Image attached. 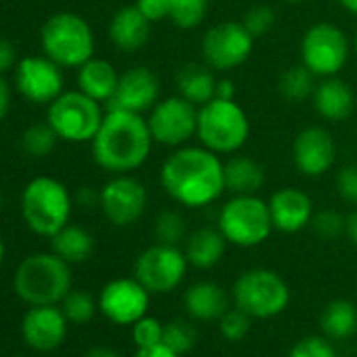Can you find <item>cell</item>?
<instances>
[{
	"label": "cell",
	"instance_id": "1",
	"mask_svg": "<svg viewBox=\"0 0 357 357\" xmlns=\"http://www.w3.org/2000/svg\"><path fill=\"white\" fill-rule=\"evenodd\" d=\"M164 192L188 208H204L225 192V162L204 145L176 147L160 168Z\"/></svg>",
	"mask_w": 357,
	"mask_h": 357
},
{
	"label": "cell",
	"instance_id": "2",
	"mask_svg": "<svg viewBox=\"0 0 357 357\" xmlns=\"http://www.w3.org/2000/svg\"><path fill=\"white\" fill-rule=\"evenodd\" d=\"M153 143L143 114L107 109L95 139L91 141V149L93 160L105 172L130 174L147 162Z\"/></svg>",
	"mask_w": 357,
	"mask_h": 357
},
{
	"label": "cell",
	"instance_id": "3",
	"mask_svg": "<svg viewBox=\"0 0 357 357\" xmlns=\"http://www.w3.org/2000/svg\"><path fill=\"white\" fill-rule=\"evenodd\" d=\"M15 294L30 307L59 305L72 290V269L61 257L51 252H34L26 257L13 275Z\"/></svg>",
	"mask_w": 357,
	"mask_h": 357
},
{
	"label": "cell",
	"instance_id": "4",
	"mask_svg": "<svg viewBox=\"0 0 357 357\" xmlns=\"http://www.w3.org/2000/svg\"><path fill=\"white\" fill-rule=\"evenodd\" d=\"M74 198L66 183L55 176H34L26 183L20 200L22 219L28 229L43 238H53L72 217Z\"/></svg>",
	"mask_w": 357,
	"mask_h": 357
},
{
	"label": "cell",
	"instance_id": "5",
	"mask_svg": "<svg viewBox=\"0 0 357 357\" xmlns=\"http://www.w3.org/2000/svg\"><path fill=\"white\" fill-rule=\"evenodd\" d=\"M43 53L61 68H80L95 57V34L89 22L72 11L53 13L40 28Z\"/></svg>",
	"mask_w": 357,
	"mask_h": 357
},
{
	"label": "cell",
	"instance_id": "6",
	"mask_svg": "<svg viewBox=\"0 0 357 357\" xmlns=\"http://www.w3.org/2000/svg\"><path fill=\"white\" fill-rule=\"evenodd\" d=\"M200 143L215 153H236L250 137V120L236 99H211L198 109Z\"/></svg>",
	"mask_w": 357,
	"mask_h": 357
},
{
	"label": "cell",
	"instance_id": "7",
	"mask_svg": "<svg viewBox=\"0 0 357 357\" xmlns=\"http://www.w3.org/2000/svg\"><path fill=\"white\" fill-rule=\"evenodd\" d=\"M231 298L236 307L248 313L252 319H273L288 309L292 292L280 273L257 267L244 271L236 280Z\"/></svg>",
	"mask_w": 357,
	"mask_h": 357
},
{
	"label": "cell",
	"instance_id": "8",
	"mask_svg": "<svg viewBox=\"0 0 357 357\" xmlns=\"http://www.w3.org/2000/svg\"><path fill=\"white\" fill-rule=\"evenodd\" d=\"M219 231L225 236L227 244L240 248H255L273 231V221L269 204L255 196H234L227 200L219 213Z\"/></svg>",
	"mask_w": 357,
	"mask_h": 357
},
{
	"label": "cell",
	"instance_id": "9",
	"mask_svg": "<svg viewBox=\"0 0 357 357\" xmlns=\"http://www.w3.org/2000/svg\"><path fill=\"white\" fill-rule=\"evenodd\" d=\"M103 103L82 91H63L47 109V122L68 143H91L105 118Z\"/></svg>",
	"mask_w": 357,
	"mask_h": 357
},
{
	"label": "cell",
	"instance_id": "10",
	"mask_svg": "<svg viewBox=\"0 0 357 357\" xmlns=\"http://www.w3.org/2000/svg\"><path fill=\"white\" fill-rule=\"evenodd\" d=\"M190 261L183 248L170 244H153L135 261V278L151 292L166 294L183 284Z\"/></svg>",
	"mask_w": 357,
	"mask_h": 357
},
{
	"label": "cell",
	"instance_id": "11",
	"mask_svg": "<svg viewBox=\"0 0 357 357\" xmlns=\"http://www.w3.org/2000/svg\"><path fill=\"white\" fill-rule=\"evenodd\" d=\"M349 59V38L344 32L328 22L311 26L301 40V63H305L317 78L338 76Z\"/></svg>",
	"mask_w": 357,
	"mask_h": 357
},
{
	"label": "cell",
	"instance_id": "12",
	"mask_svg": "<svg viewBox=\"0 0 357 357\" xmlns=\"http://www.w3.org/2000/svg\"><path fill=\"white\" fill-rule=\"evenodd\" d=\"M198 109L181 95L158 101L147 116L153 141L174 149L188 145L198 132Z\"/></svg>",
	"mask_w": 357,
	"mask_h": 357
},
{
	"label": "cell",
	"instance_id": "13",
	"mask_svg": "<svg viewBox=\"0 0 357 357\" xmlns=\"http://www.w3.org/2000/svg\"><path fill=\"white\" fill-rule=\"evenodd\" d=\"M255 47V38L242 26V22H223L213 26L202 38L204 63L215 72H229L248 61Z\"/></svg>",
	"mask_w": 357,
	"mask_h": 357
},
{
	"label": "cell",
	"instance_id": "14",
	"mask_svg": "<svg viewBox=\"0 0 357 357\" xmlns=\"http://www.w3.org/2000/svg\"><path fill=\"white\" fill-rule=\"evenodd\" d=\"M99 208L116 227L135 225L147 208V190L132 174H114L99 190Z\"/></svg>",
	"mask_w": 357,
	"mask_h": 357
},
{
	"label": "cell",
	"instance_id": "15",
	"mask_svg": "<svg viewBox=\"0 0 357 357\" xmlns=\"http://www.w3.org/2000/svg\"><path fill=\"white\" fill-rule=\"evenodd\" d=\"M15 74V89L17 93L36 105L53 103L66 86L63 68L49 59L47 55H28L22 57Z\"/></svg>",
	"mask_w": 357,
	"mask_h": 357
},
{
	"label": "cell",
	"instance_id": "16",
	"mask_svg": "<svg viewBox=\"0 0 357 357\" xmlns=\"http://www.w3.org/2000/svg\"><path fill=\"white\" fill-rule=\"evenodd\" d=\"M99 313L116 326H132L137 319L147 315L151 292L132 275V278H116L109 280L99 296Z\"/></svg>",
	"mask_w": 357,
	"mask_h": 357
},
{
	"label": "cell",
	"instance_id": "17",
	"mask_svg": "<svg viewBox=\"0 0 357 357\" xmlns=\"http://www.w3.org/2000/svg\"><path fill=\"white\" fill-rule=\"evenodd\" d=\"M68 317L59 305H36L22 317V338L38 353L57 351L68 338Z\"/></svg>",
	"mask_w": 357,
	"mask_h": 357
},
{
	"label": "cell",
	"instance_id": "18",
	"mask_svg": "<svg viewBox=\"0 0 357 357\" xmlns=\"http://www.w3.org/2000/svg\"><path fill=\"white\" fill-rule=\"evenodd\" d=\"M292 162L305 176H321L336 164V141L321 126L303 128L292 143Z\"/></svg>",
	"mask_w": 357,
	"mask_h": 357
},
{
	"label": "cell",
	"instance_id": "19",
	"mask_svg": "<svg viewBox=\"0 0 357 357\" xmlns=\"http://www.w3.org/2000/svg\"><path fill=\"white\" fill-rule=\"evenodd\" d=\"M158 99H160L158 76L149 68L137 66V68H130L124 74H120L116 93L107 101V109L145 114L158 103Z\"/></svg>",
	"mask_w": 357,
	"mask_h": 357
},
{
	"label": "cell",
	"instance_id": "20",
	"mask_svg": "<svg viewBox=\"0 0 357 357\" xmlns=\"http://www.w3.org/2000/svg\"><path fill=\"white\" fill-rule=\"evenodd\" d=\"M267 204H269L273 229L282 234H298L311 225L313 202L298 188H282L273 192Z\"/></svg>",
	"mask_w": 357,
	"mask_h": 357
},
{
	"label": "cell",
	"instance_id": "21",
	"mask_svg": "<svg viewBox=\"0 0 357 357\" xmlns=\"http://www.w3.org/2000/svg\"><path fill=\"white\" fill-rule=\"evenodd\" d=\"M107 34L116 49L124 53H135L149 43L151 22L137 9V5L122 7L114 13Z\"/></svg>",
	"mask_w": 357,
	"mask_h": 357
},
{
	"label": "cell",
	"instance_id": "22",
	"mask_svg": "<svg viewBox=\"0 0 357 357\" xmlns=\"http://www.w3.org/2000/svg\"><path fill=\"white\" fill-rule=\"evenodd\" d=\"M311 101L315 112L330 122H344L355 112V95L338 76L319 78Z\"/></svg>",
	"mask_w": 357,
	"mask_h": 357
},
{
	"label": "cell",
	"instance_id": "23",
	"mask_svg": "<svg viewBox=\"0 0 357 357\" xmlns=\"http://www.w3.org/2000/svg\"><path fill=\"white\" fill-rule=\"evenodd\" d=\"M183 307L192 319L219 321L229 309V294L215 282L202 280L192 284L183 294Z\"/></svg>",
	"mask_w": 357,
	"mask_h": 357
},
{
	"label": "cell",
	"instance_id": "24",
	"mask_svg": "<svg viewBox=\"0 0 357 357\" xmlns=\"http://www.w3.org/2000/svg\"><path fill=\"white\" fill-rule=\"evenodd\" d=\"M118 80H120L118 70L109 61L99 59V57H91L86 63L78 68V74H76L78 91H82L84 95L105 105L114 97Z\"/></svg>",
	"mask_w": 357,
	"mask_h": 357
},
{
	"label": "cell",
	"instance_id": "25",
	"mask_svg": "<svg viewBox=\"0 0 357 357\" xmlns=\"http://www.w3.org/2000/svg\"><path fill=\"white\" fill-rule=\"evenodd\" d=\"M265 185V166L248 155H231L225 162V192L255 196Z\"/></svg>",
	"mask_w": 357,
	"mask_h": 357
},
{
	"label": "cell",
	"instance_id": "26",
	"mask_svg": "<svg viewBox=\"0 0 357 357\" xmlns=\"http://www.w3.org/2000/svg\"><path fill=\"white\" fill-rule=\"evenodd\" d=\"M227 240L219 227H200L192 231L185 240V257L196 269H213L225 255Z\"/></svg>",
	"mask_w": 357,
	"mask_h": 357
},
{
	"label": "cell",
	"instance_id": "27",
	"mask_svg": "<svg viewBox=\"0 0 357 357\" xmlns=\"http://www.w3.org/2000/svg\"><path fill=\"white\" fill-rule=\"evenodd\" d=\"M215 70L206 63H188L176 74V89L183 99L192 101L194 105H204L217 95Z\"/></svg>",
	"mask_w": 357,
	"mask_h": 357
},
{
	"label": "cell",
	"instance_id": "28",
	"mask_svg": "<svg viewBox=\"0 0 357 357\" xmlns=\"http://www.w3.org/2000/svg\"><path fill=\"white\" fill-rule=\"evenodd\" d=\"M51 250L70 265L84 263L95 252V238L89 229L68 223L51 238Z\"/></svg>",
	"mask_w": 357,
	"mask_h": 357
},
{
	"label": "cell",
	"instance_id": "29",
	"mask_svg": "<svg viewBox=\"0 0 357 357\" xmlns=\"http://www.w3.org/2000/svg\"><path fill=\"white\" fill-rule=\"evenodd\" d=\"M319 328L330 340H347L357 332V305L347 298L330 301L319 313Z\"/></svg>",
	"mask_w": 357,
	"mask_h": 357
},
{
	"label": "cell",
	"instance_id": "30",
	"mask_svg": "<svg viewBox=\"0 0 357 357\" xmlns=\"http://www.w3.org/2000/svg\"><path fill=\"white\" fill-rule=\"evenodd\" d=\"M315 86H317V76L305 63H296V66L284 70V74L280 76V82H278L280 95L292 103L311 99Z\"/></svg>",
	"mask_w": 357,
	"mask_h": 357
},
{
	"label": "cell",
	"instance_id": "31",
	"mask_svg": "<svg viewBox=\"0 0 357 357\" xmlns=\"http://www.w3.org/2000/svg\"><path fill=\"white\" fill-rule=\"evenodd\" d=\"M57 141H59V137L49 122L32 124L22 132V149L30 158H36V160L51 155L57 147Z\"/></svg>",
	"mask_w": 357,
	"mask_h": 357
},
{
	"label": "cell",
	"instance_id": "32",
	"mask_svg": "<svg viewBox=\"0 0 357 357\" xmlns=\"http://www.w3.org/2000/svg\"><path fill=\"white\" fill-rule=\"evenodd\" d=\"M59 307L70 324H89L99 311V303L89 290H74V288L66 294Z\"/></svg>",
	"mask_w": 357,
	"mask_h": 357
},
{
	"label": "cell",
	"instance_id": "33",
	"mask_svg": "<svg viewBox=\"0 0 357 357\" xmlns=\"http://www.w3.org/2000/svg\"><path fill=\"white\" fill-rule=\"evenodd\" d=\"M153 231L160 244H170V246H178L188 240V221L181 213L176 211H162L155 217L153 223Z\"/></svg>",
	"mask_w": 357,
	"mask_h": 357
},
{
	"label": "cell",
	"instance_id": "34",
	"mask_svg": "<svg viewBox=\"0 0 357 357\" xmlns=\"http://www.w3.org/2000/svg\"><path fill=\"white\" fill-rule=\"evenodd\" d=\"M208 11V0H170V22L181 30L198 28Z\"/></svg>",
	"mask_w": 357,
	"mask_h": 357
},
{
	"label": "cell",
	"instance_id": "35",
	"mask_svg": "<svg viewBox=\"0 0 357 357\" xmlns=\"http://www.w3.org/2000/svg\"><path fill=\"white\" fill-rule=\"evenodd\" d=\"M162 342L166 347H170L174 353L185 355V353H190L196 347L198 330L188 319H172V321L164 324V338H162Z\"/></svg>",
	"mask_w": 357,
	"mask_h": 357
},
{
	"label": "cell",
	"instance_id": "36",
	"mask_svg": "<svg viewBox=\"0 0 357 357\" xmlns=\"http://www.w3.org/2000/svg\"><path fill=\"white\" fill-rule=\"evenodd\" d=\"M311 229H313V234L319 240H326V242L336 240L347 229V217H342L336 211H319V213H313Z\"/></svg>",
	"mask_w": 357,
	"mask_h": 357
},
{
	"label": "cell",
	"instance_id": "37",
	"mask_svg": "<svg viewBox=\"0 0 357 357\" xmlns=\"http://www.w3.org/2000/svg\"><path fill=\"white\" fill-rule=\"evenodd\" d=\"M130 336L137 349H147V347H155L162 342L164 338V324L155 317L143 315L141 319H137L130 326Z\"/></svg>",
	"mask_w": 357,
	"mask_h": 357
},
{
	"label": "cell",
	"instance_id": "38",
	"mask_svg": "<svg viewBox=\"0 0 357 357\" xmlns=\"http://www.w3.org/2000/svg\"><path fill=\"white\" fill-rule=\"evenodd\" d=\"M242 26L248 30V34L257 40L263 38L265 34H269L275 26V11L269 5H255L250 7L244 17H242Z\"/></svg>",
	"mask_w": 357,
	"mask_h": 357
},
{
	"label": "cell",
	"instance_id": "39",
	"mask_svg": "<svg viewBox=\"0 0 357 357\" xmlns=\"http://www.w3.org/2000/svg\"><path fill=\"white\" fill-rule=\"evenodd\" d=\"M250 324H252V317L248 313H244L242 309L234 307V309H227L223 313V317L219 319V330H221L223 338H227L231 342H240L248 336Z\"/></svg>",
	"mask_w": 357,
	"mask_h": 357
},
{
	"label": "cell",
	"instance_id": "40",
	"mask_svg": "<svg viewBox=\"0 0 357 357\" xmlns=\"http://www.w3.org/2000/svg\"><path fill=\"white\" fill-rule=\"evenodd\" d=\"M288 357H338L328 336H305L296 340Z\"/></svg>",
	"mask_w": 357,
	"mask_h": 357
},
{
	"label": "cell",
	"instance_id": "41",
	"mask_svg": "<svg viewBox=\"0 0 357 357\" xmlns=\"http://www.w3.org/2000/svg\"><path fill=\"white\" fill-rule=\"evenodd\" d=\"M336 192L344 202L357 206V164H349L338 170Z\"/></svg>",
	"mask_w": 357,
	"mask_h": 357
},
{
	"label": "cell",
	"instance_id": "42",
	"mask_svg": "<svg viewBox=\"0 0 357 357\" xmlns=\"http://www.w3.org/2000/svg\"><path fill=\"white\" fill-rule=\"evenodd\" d=\"M135 5L151 24L170 20V0H137Z\"/></svg>",
	"mask_w": 357,
	"mask_h": 357
},
{
	"label": "cell",
	"instance_id": "43",
	"mask_svg": "<svg viewBox=\"0 0 357 357\" xmlns=\"http://www.w3.org/2000/svg\"><path fill=\"white\" fill-rule=\"evenodd\" d=\"M20 63V57H17V49L11 40L7 38H0V74H7L11 70H15Z\"/></svg>",
	"mask_w": 357,
	"mask_h": 357
},
{
	"label": "cell",
	"instance_id": "44",
	"mask_svg": "<svg viewBox=\"0 0 357 357\" xmlns=\"http://www.w3.org/2000/svg\"><path fill=\"white\" fill-rule=\"evenodd\" d=\"M135 357H181L178 353H174L170 347H166L164 342L155 344V347H147V349H137Z\"/></svg>",
	"mask_w": 357,
	"mask_h": 357
},
{
	"label": "cell",
	"instance_id": "45",
	"mask_svg": "<svg viewBox=\"0 0 357 357\" xmlns=\"http://www.w3.org/2000/svg\"><path fill=\"white\" fill-rule=\"evenodd\" d=\"M11 112V86L0 74V120H5Z\"/></svg>",
	"mask_w": 357,
	"mask_h": 357
},
{
	"label": "cell",
	"instance_id": "46",
	"mask_svg": "<svg viewBox=\"0 0 357 357\" xmlns=\"http://www.w3.org/2000/svg\"><path fill=\"white\" fill-rule=\"evenodd\" d=\"M215 97H219V99H236V86H234V82L229 80V78H221L219 82H217V95Z\"/></svg>",
	"mask_w": 357,
	"mask_h": 357
},
{
	"label": "cell",
	"instance_id": "47",
	"mask_svg": "<svg viewBox=\"0 0 357 357\" xmlns=\"http://www.w3.org/2000/svg\"><path fill=\"white\" fill-rule=\"evenodd\" d=\"M76 200L82 204V206H93V204H99V192L91 190V188H82L76 196Z\"/></svg>",
	"mask_w": 357,
	"mask_h": 357
},
{
	"label": "cell",
	"instance_id": "48",
	"mask_svg": "<svg viewBox=\"0 0 357 357\" xmlns=\"http://www.w3.org/2000/svg\"><path fill=\"white\" fill-rule=\"evenodd\" d=\"M344 236L349 238V242H351V244H355V246H357V206H355V211L347 217V229H344Z\"/></svg>",
	"mask_w": 357,
	"mask_h": 357
},
{
	"label": "cell",
	"instance_id": "49",
	"mask_svg": "<svg viewBox=\"0 0 357 357\" xmlns=\"http://www.w3.org/2000/svg\"><path fill=\"white\" fill-rule=\"evenodd\" d=\"M84 357H122V355L116 353V351L109 349V347H93Z\"/></svg>",
	"mask_w": 357,
	"mask_h": 357
},
{
	"label": "cell",
	"instance_id": "50",
	"mask_svg": "<svg viewBox=\"0 0 357 357\" xmlns=\"http://www.w3.org/2000/svg\"><path fill=\"white\" fill-rule=\"evenodd\" d=\"M338 5L351 15H357V0H338Z\"/></svg>",
	"mask_w": 357,
	"mask_h": 357
},
{
	"label": "cell",
	"instance_id": "51",
	"mask_svg": "<svg viewBox=\"0 0 357 357\" xmlns=\"http://www.w3.org/2000/svg\"><path fill=\"white\" fill-rule=\"evenodd\" d=\"M3 261H5V242L0 238V265H3Z\"/></svg>",
	"mask_w": 357,
	"mask_h": 357
},
{
	"label": "cell",
	"instance_id": "52",
	"mask_svg": "<svg viewBox=\"0 0 357 357\" xmlns=\"http://www.w3.org/2000/svg\"><path fill=\"white\" fill-rule=\"evenodd\" d=\"M284 3H290V5H298V3H305V0H284Z\"/></svg>",
	"mask_w": 357,
	"mask_h": 357
},
{
	"label": "cell",
	"instance_id": "53",
	"mask_svg": "<svg viewBox=\"0 0 357 357\" xmlns=\"http://www.w3.org/2000/svg\"><path fill=\"white\" fill-rule=\"evenodd\" d=\"M0 208H3V192H0Z\"/></svg>",
	"mask_w": 357,
	"mask_h": 357
},
{
	"label": "cell",
	"instance_id": "54",
	"mask_svg": "<svg viewBox=\"0 0 357 357\" xmlns=\"http://www.w3.org/2000/svg\"><path fill=\"white\" fill-rule=\"evenodd\" d=\"M355 53H357V36H355Z\"/></svg>",
	"mask_w": 357,
	"mask_h": 357
}]
</instances>
